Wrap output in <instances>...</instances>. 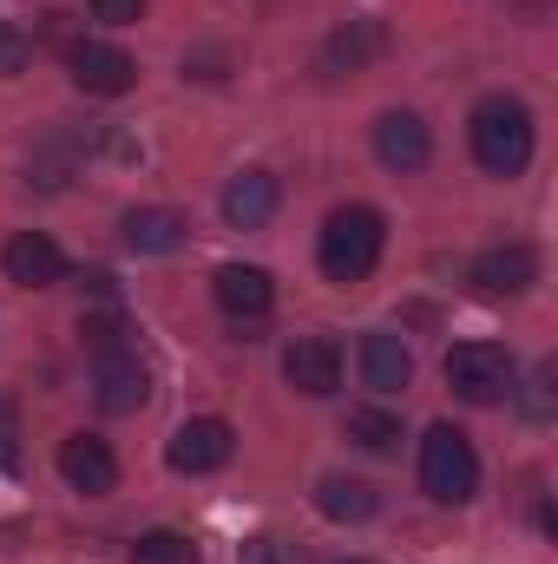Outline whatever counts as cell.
<instances>
[{"label":"cell","mask_w":558,"mask_h":564,"mask_svg":"<svg viewBox=\"0 0 558 564\" xmlns=\"http://www.w3.org/2000/svg\"><path fill=\"white\" fill-rule=\"evenodd\" d=\"M348 440H355L362 453H395V446H401V421H395L388 408H355V414H348Z\"/></svg>","instance_id":"d6986e66"},{"label":"cell","mask_w":558,"mask_h":564,"mask_svg":"<svg viewBox=\"0 0 558 564\" xmlns=\"http://www.w3.org/2000/svg\"><path fill=\"white\" fill-rule=\"evenodd\" d=\"M526 408H533V414H539V421H546V414H552V361H546V368H539V375H533V401H526Z\"/></svg>","instance_id":"d4e9b609"},{"label":"cell","mask_w":558,"mask_h":564,"mask_svg":"<svg viewBox=\"0 0 558 564\" xmlns=\"http://www.w3.org/2000/svg\"><path fill=\"white\" fill-rule=\"evenodd\" d=\"M211 295H217V308L230 322H264L277 308V282H270V270H257V263H224L217 282H211Z\"/></svg>","instance_id":"30bf717a"},{"label":"cell","mask_w":558,"mask_h":564,"mask_svg":"<svg viewBox=\"0 0 558 564\" xmlns=\"http://www.w3.org/2000/svg\"><path fill=\"white\" fill-rule=\"evenodd\" d=\"M382 243H388L382 210H368V204H342V210L322 224L315 263H322V276H329V282H362V276H375Z\"/></svg>","instance_id":"7a4b0ae2"},{"label":"cell","mask_w":558,"mask_h":564,"mask_svg":"<svg viewBox=\"0 0 558 564\" xmlns=\"http://www.w3.org/2000/svg\"><path fill=\"white\" fill-rule=\"evenodd\" d=\"M382 53H388V26L362 13V20H342V26L329 33L322 66H329V73H362V66H368V59H382Z\"/></svg>","instance_id":"9a60e30c"},{"label":"cell","mask_w":558,"mask_h":564,"mask_svg":"<svg viewBox=\"0 0 558 564\" xmlns=\"http://www.w3.org/2000/svg\"><path fill=\"white\" fill-rule=\"evenodd\" d=\"M315 506H322V519H335V525H362V519H375V512H382V492H375L368 479L329 473V479L315 486Z\"/></svg>","instance_id":"ac0fdd59"},{"label":"cell","mask_w":558,"mask_h":564,"mask_svg":"<svg viewBox=\"0 0 558 564\" xmlns=\"http://www.w3.org/2000/svg\"><path fill=\"white\" fill-rule=\"evenodd\" d=\"M375 158H382L388 171H420V164L433 158L427 119H420V112H382V119H375Z\"/></svg>","instance_id":"7c38bea8"},{"label":"cell","mask_w":558,"mask_h":564,"mask_svg":"<svg viewBox=\"0 0 558 564\" xmlns=\"http://www.w3.org/2000/svg\"><path fill=\"white\" fill-rule=\"evenodd\" d=\"M342 564H368V558H342Z\"/></svg>","instance_id":"484cf974"},{"label":"cell","mask_w":558,"mask_h":564,"mask_svg":"<svg viewBox=\"0 0 558 564\" xmlns=\"http://www.w3.org/2000/svg\"><path fill=\"white\" fill-rule=\"evenodd\" d=\"M466 139H473L480 171H493V177H519V171L533 164V144H539L533 139V112H526L519 99H506V93H493V99L473 106Z\"/></svg>","instance_id":"6da1fadb"},{"label":"cell","mask_w":558,"mask_h":564,"mask_svg":"<svg viewBox=\"0 0 558 564\" xmlns=\"http://www.w3.org/2000/svg\"><path fill=\"white\" fill-rule=\"evenodd\" d=\"M539 282V250L533 243H493L473 257V289L480 295H526Z\"/></svg>","instance_id":"8fae6325"},{"label":"cell","mask_w":558,"mask_h":564,"mask_svg":"<svg viewBox=\"0 0 558 564\" xmlns=\"http://www.w3.org/2000/svg\"><path fill=\"white\" fill-rule=\"evenodd\" d=\"M33 66V40L13 26V20H0V79H13V73H26Z\"/></svg>","instance_id":"7402d4cb"},{"label":"cell","mask_w":558,"mask_h":564,"mask_svg":"<svg viewBox=\"0 0 558 564\" xmlns=\"http://www.w3.org/2000/svg\"><path fill=\"white\" fill-rule=\"evenodd\" d=\"M126 335H132V328H126V315H119V308H93V315H79V341H86L93 355H112V348H132Z\"/></svg>","instance_id":"44dd1931"},{"label":"cell","mask_w":558,"mask_h":564,"mask_svg":"<svg viewBox=\"0 0 558 564\" xmlns=\"http://www.w3.org/2000/svg\"><path fill=\"white\" fill-rule=\"evenodd\" d=\"M126 250H139V257H171L178 243H184V217L178 210H164V204H139V210H126Z\"/></svg>","instance_id":"e0dca14e"},{"label":"cell","mask_w":558,"mask_h":564,"mask_svg":"<svg viewBox=\"0 0 558 564\" xmlns=\"http://www.w3.org/2000/svg\"><path fill=\"white\" fill-rule=\"evenodd\" d=\"M282 381H289L296 394H309V401L335 394V388H342V348H335L329 335H296V341L282 348Z\"/></svg>","instance_id":"52a82bcc"},{"label":"cell","mask_w":558,"mask_h":564,"mask_svg":"<svg viewBox=\"0 0 558 564\" xmlns=\"http://www.w3.org/2000/svg\"><path fill=\"white\" fill-rule=\"evenodd\" d=\"M0 263H7V282H20V289H53L66 276V257H60V243L46 230H20Z\"/></svg>","instance_id":"5bb4252c"},{"label":"cell","mask_w":558,"mask_h":564,"mask_svg":"<svg viewBox=\"0 0 558 564\" xmlns=\"http://www.w3.org/2000/svg\"><path fill=\"white\" fill-rule=\"evenodd\" d=\"M93 394L106 414H139L151 401V368L139 361V348H112V355H93Z\"/></svg>","instance_id":"8992f818"},{"label":"cell","mask_w":558,"mask_h":564,"mask_svg":"<svg viewBox=\"0 0 558 564\" xmlns=\"http://www.w3.org/2000/svg\"><path fill=\"white\" fill-rule=\"evenodd\" d=\"M362 381L375 394H401L415 381V355L401 335H362Z\"/></svg>","instance_id":"2e32d148"},{"label":"cell","mask_w":558,"mask_h":564,"mask_svg":"<svg viewBox=\"0 0 558 564\" xmlns=\"http://www.w3.org/2000/svg\"><path fill=\"white\" fill-rule=\"evenodd\" d=\"M230 453H237V433H230V421H217V414L184 421L178 433H171V446H164L171 473H191V479H204V473L230 466Z\"/></svg>","instance_id":"5b68a950"},{"label":"cell","mask_w":558,"mask_h":564,"mask_svg":"<svg viewBox=\"0 0 558 564\" xmlns=\"http://www.w3.org/2000/svg\"><path fill=\"white\" fill-rule=\"evenodd\" d=\"M60 479L86 499H106L119 486V459L99 433H73V440H60Z\"/></svg>","instance_id":"9c48e42d"},{"label":"cell","mask_w":558,"mask_h":564,"mask_svg":"<svg viewBox=\"0 0 558 564\" xmlns=\"http://www.w3.org/2000/svg\"><path fill=\"white\" fill-rule=\"evenodd\" d=\"M447 388H453L460 401L486 408V401L513 394V355H506L500 341H453V348H447Z\"/></svg>","instance_id":"277c9868"},{"label":"cell","mask_w":558,"mask_h":564,"mask_svg":"<svg viewBox=\"0 0 558 564\" xmlns=\"http://www.w3.org/2000/svg\"><path fill=\"white\" fill-rule=\"evenodd\" d=\"M132 564H197V545L184 532L158 525V532H144L139 545H132Z\"/></svg>","instance_id":"ffe728a7"},{"label":"cell","mask_w":558,"mask_h":564,"mask_svg":"<svg viewBox=\"0 0 558 564\" xmlns=\"http://www.w3.org/2000/svg\"><path fill=\"white\" fill-rule=\"evenodd\" d=\"M420 492L440 506H466L480 492V453L460 426H427L420 440Z\"/></svg>","instance_id":"3957f363"},{"label":"cell","mask_w":558,"mask_h":564,"mask_svg":"<svg viewBox=\"0 0 558 564\" xmlns=\"http://www.w3.org/2000/svg\"><path fill=\"white\" fill-rule=\"evenodd\" d=\"M20 466V408L0 394V473H13Z\"/></svg>","instance_id":"603a6c76"},{"label":"cell","mask_w":558,"mask_h":564,"mask_svg":"<svg viewBox=\"0 0 558 564\" xmlns=\"http://www.w3.org/2000/svg\"><path fill=\"white\" fill-rule=\"evenodd\" d=\"M144 13V0H93V20H106V26H132Z\"/></svg>","instance_id":"cb8c5ba5"},{"label":"cell","mask_w":558,"mask_h":564,"mask_svg":"<svg viewBox=\"0 0 558 564\" xmlns=\"http://www.w3.org/2000/svg\"><path fill=\"white\" fill-rule=\"evenodd\" d=\"M66 66H73V79H79V93H99V99H119V93L139 86V59L119 53V46H106V40H79V46L66 53Z\"/></svg>","instance_id":"ba28073f"},{"label":"cell","mask_w":558,"mask_h":564,"mask_svg":"<svg viewBox=\"0 0 558 564\" xmlns=\"http://www.w3.org/2000/svg\"><path fill=\"white\" fill-rule=\"evenodd\" d=\"M277 204H282V184L270 171H237L224 184V224L230 230H264L277 217Z\"/></svg>","instance_id":"4fadbf2b"}]
</instances>
